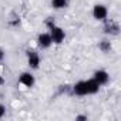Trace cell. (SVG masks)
Returning <instances> with one entry per match:
<instances>
[{
	"label": "cell",
	"instance_id": "6da1fadb",
	"mask_svg": "<svg viewBox=\"0 0 121 121\" xmlns=\"http://www.w3.org/2000/svg\"><path fill=\"white\" fill-rule=\"evenodd\" d=\"M100 90V84L91 78V80H83V81H78L77 84H74L73 87V91L74 94L77 95H88V94H95L97 91Z\"/></svg>",
	"mask_w": 121,
	"mask_h": 121
},
{
	"label": "cell",
	"instance_id": "7a4b0ae2",
	"mask_svg": "<svg viewBox=\"0 0 121 121\" xmlns=\"http://www.w3.org/2000/svg\"><path fill=\"white\" fill-rule=\"evenodd\" d=\"M48 27H50V37H51V41L56 43V44H61L64 41V30L61 27H58V26H54V23L51 22H47Z\"/></svg>",
	"mask_w": 121,
	"mask_h": 121
},
{
	"label": "cell",
	"instance_id": "3957f363",
	"mask_svg": "<svg viewBox=\"0 0 121 121\" xmlns=\"http://www.w3.org/2000/svg\"><path fill=\"white\" fill-rule=\"evenodd\" d=\"M27 63L31 69H39V64H40V56L39 53H36L34 50H29L27 51Z\"/></svg>",
	"mask_w": 121,
	"mask_h": 121
},
{
	"label": "cell",
	"instance_id": "277c9868",
	"mask_svg": "<svg viewBox=\"0 0 121 121\" xmlns=\"http://www.w3.org/2000/svg\"><path fill=\"white\" fill-rule=\"evenodd\" d=\"M107 7L103 6V4H95L94 9H93V16L95 20H105L107 17Z\"/></svg>",
	"mask_w": 121,
	"mask_h": 121
},
{
	"label": "cell",
	"instance_id": "5b68a950",
	"mask_svg": "<svg viewBox=\"0 0 121 121\" xmlns=\"http://www.w3.org/2000/svg\"><path fill=\"white\" fill-rule=\"evenodd\" d=\"M37 43H39V46H40L41 48H48V47L53 44L51 37H50V33H41V34H39Z\"/></svg>",
	"mask_w": 121,
	"mask_h": 121
},
{
	"label": "cell",
	"instance_id": "8992f818",
	"mask_svg": "<svg viewBox=\"0 0 121 121\" xmlns=\"http://www.w3.org/2000/svg\"><path fill=\"white\" fill-rule=\"evenodd\" d=\"M100 86H104V84H107L108 83V80H110V76H108V73L107 71H104V70H98V71H95L94 73V77H93Z\"/></svg>",
	"mask_w": 121,
	"mask_h": 121
},
{
	"label": "cell",
	"instance_id": "52a82bcc",
	"mask_svg": "<svg viewBox=\"0 0 121 121\" xmlns=\"http://www.w3.org/2000/svg\"><path fill=\"white\" fill-rule=\"evenodd\" d=\"M19 83L26 86V87H33L34 86V77L30 73H22L20 78H19Z\"/></svg>",
	"mask_w": 121,
	"mask_h": 121
},
{
	"label": "cell",
	"instance_id": "ba28073f",
	"mask_svg": "<svg viewBox=\"0 0 121 121\" xmlns=\"http://www.w3.org/2000/svg\"><path fill=\"white\" fill-rule=\"evenodd\" d=\"M51 6L57 10L67 7V0H51Z\"/></svg>",
	"mask_w": 121,
	"mask_h": 121
},
{
	"label": "cell",
	"instance_id": "9c48e42d",
	"mask_svg": "<svg viewBox=\"0 0 121 121\" xmlns=\"http://www.w3.org/2000/svg\"><path fill=\"white\" fill-rule=\"evenodd\" d=\"M100 47H101V50H103V51H107V50H110V47H111V46H110L108 43H101V44H100Z\"/></svg>",
	"mask_w": 121,
	"mask_h": 121
},
{
	"label": "cell",
	"instance_id": "30bf717a",
	"mask_svg": "<svg viewBox=\"0 0 121 121\" xmlns=\"http://www.w3.org/2000/svg\"><path fill=\"white\" fill-rule=\"evenodd\" d=\"M4 112H6L4 105H3V104H0V117H3V115H4Z\"/></svg>",
	"mask_w": 121,
	"mask_h": 121
},
{
	"label": "cell",
	"instance_id": "8fae6325",
	"mask_svg": "<svg viewBox=\"0 0 121 121\" xmlns=\"http://www.w3.org/2000/svg\"><path fill=\"white\" fill-rule=\"evenodd\" d=\"M3 57H4V51H3V48L0 47V61L3 60Z\"/></svg>",
	"mask_w": 121,
	"mask_h": 121
},
{
	"label": "cell",
	"instance_id": "7c38bea8",
	"mask_svg": "<svg viewBox=\"0 0 121 121\" xmlns=\"http://www.w3.org/2000/svg\"><path fill=\"white\" fill-rule=\"evenodd\" d=\"M77 120H86V117H83V115H78V117H77Z\"/></svg>",
	"mask_w": 121,
	"mask_h": 121
},
{
	"label": "cell",
	"instance_id": "4fadbf2b",
	"mask_svg": "<svg viewBox=\"0 0 121 121\" xmlns=\"http://www.w3.org/2000/svg\"><path fill=\"white\" fill-rule=\"evenodd\" d=\"M3 83H4V80H3V77H2V76H0V84H3Z\"/></svg>",
	"mask_w": 121,
	"mask_h": 121
}]
</instances>
